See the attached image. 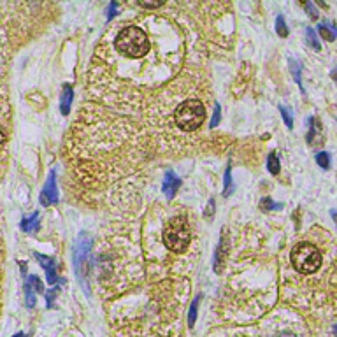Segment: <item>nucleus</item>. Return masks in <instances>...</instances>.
Instances as JSON below:
<instances>
[{"label": "nucleus", "mask_w": 337, "mask_h": 337, "mask_svg": "<svg viewBox=\"0 0 337 337\" xmlns=\"http://www.w3.org/2000/svg\"><path fill=\"white\" fill-rule=\"evenodd\" d=\"M116 49L130 58H141L149 51V42L146 33L139 26H126L116 37Z\"/></svg>", "instance_id": "f257e3e1"}, {"label": "nucleus", "mask_w": 337, "mask_h": 337, "mask_svg": "<svg viewBox=\"0 0 337 337\" xmlns=\"http://www.w3.org/2000/svg\"><path fill=\"white\" fill-rule=\"evenodd\" d=\"M163 239H165L167 248L174 253H183L186 246L190 244V228L188 223L181 216H174L169 220L165 230H163Z\"/></svg>", "instance_id": "f03ea898"}, {"label": "nucleus", "mask_w": 337, "mask_h": 337, "mask_svg": "<svg viewBox=\"0 0 337 337\" xmlns=\"http://www.w3.org/2000/svg\"><path fill=\"white\" fill-rule=\"evenodd\" d=\"M292 263L302 274H311V272L318 271V267L322 265V253L309 242H302L293 248Z\"/></svg>", "instance_id": "7ed1b4c3"}, {"label": "nucleus", "mask_w": 337, "mask_h": 337, "mask_svg": "<svg viewBox=\"0 0 337 337\" xmlns=\"http://www.w3.org/2000/svg\"><path fill=\"white\" fill-rule=\"evenodd\" d=\"M206 119V109L199 100H186L176 111V123L183 130H197Z\"/></svg>", "instance_id": "20e7f679"}, {"label": "nucleus", "mask_w": 337, "mask_h": 337, "mask_svg": "<svg viewBox=\"0 0 337 337\" xmlns=\"http://www.w3.org/2000/svg\"><path fill=\"white\" fill-rule=\"evenodd\" d=\"M90 249H92V239L86 232L79 233L78 241L74 244V271L79 278V283H81L83 288L88 290L86 286V267H88V256H90Z\"/></svg>", "instance_id": "39448f33"}, {"label": "nucleus", "mask_w": 337, "mask_h": 337, "mask_svg": "<svg viewBox=\"0 0 337 337\" xmlns=\"http://www.w3.org/2000/svg\"><path fill=\"white\" fill-rule=\"evenodd\" d=\"M58 202V190H56V172L51 171L48 174V179H46V185L41 192V204L44 208H49V206L56 204Z\"/></svg>", "instance_id": "423d86ee"}, {"label": "nucleus", "mask_w": 337, "mask_h": 337, "mask_svg": "<svg viewBox=\"0 0 337 337\" xmlns=\"http://www.w3.org/2000/svg\"><path fill=\"white\" fill-rule=\"evenodd\" d=\"M181 179L176 176V172H172V171H169L165 174V178H163V185H162V192H163V195L167 197V199L171 200L172 197L178 193V190L181 188Z\"/></svg>", "instance_id": "0eeeda50"}, {"label": "nucleus", "mask_w": 337, "mask_h": 337, "mask_svg": "<svg viewBox=\"0 0 337 337\" xmlns=\"http://www.w3.org/2000/svg\"><path fill=\"white\" fill-rule=\"evenodd\" d=\"M35 258H37V262L44 267L48 281L51 283V285H55V283L58 281V276H56V260L51 258V256L41 255V253H35Z\"/></svg>", "instance_id": "6e6552de"}, {"label": "nucleus", "mask_w": 337, "mask_h": 337, "mask_svg": "<svg viewBox=\"0 0 337 337\" xmlns=\"http://www.w3.org/2000/svg\"><path fill=\"white\" fill-rule=\"evenodd\" d=\"M39 226H41V215H39V211L32 213L30 216L21 220V230L26 233H35L39 230Z\"/></svg>", "instance_id": "1a4fd4ad"}, {"label": "nucleus", "mask_w": 337, "mask_h": 337, "mask_svg": "<svg viewBox=\"0 0 337 337\" xmlns=\"http://www.w3.org/2000/svg\"><path fill=\"white\" fill-rule=\"evenodd\" d=\"M7 146V126H5V114H4V100L0 99V158Z\"/></svg>", "instance_id": "9d476101"}, {"label": "nucleus", "mask_w": 337, "mask_h": 337, "mask_svg": "<svg viewBox=\"0 0 337 337\" xmlns=\"http://www.w3.org/2000/svg\"><path fill=\"white\" fill-rule=\"evenodd\" d=\"M72 97H74V90L71 85H65L62 90V100H60V109H62V114H69L71 112V106H72Z\"/></svg>", "instance_id": "9b49d317"}, {"label": "nucleus", "mask_w": 337, "mask_h": 337, "mask_svg": "<svg viewBox=\"0 0 337 337\" xmlns=\"http://www.w3.org/2000/svg\"><path fill=\"white\" fill-rule=\"evenodd\" d=\"M223 263H225V237L222 235V241H220L218 248H216V251H215V256H213V267H215L216 274L222 272Z\"/></svg>", "instance_id": "f8f14e48"}, {"label": "nucleus", "mask_w": 337, "mask_h": 337, "mask_svg": "<svg viewBox=\"0 0 337 337\" xmlns=\"http://www.w3.org/2000/svg\"><path fill=\"white\" fill-rule=\"evenodd\" d=\"M318 32H320V35L329 42L336 41V37H337V26L334 25L332 21H322L318 25Z\"/></svg>", "instance_id": "ddd939ff"}, {"label": "nucleus", "mask_w": 337, "mask_h": 337, "mask_svg": "<svg viewBox=\"0 0 337 337\" xmlns=\"http://www.w3.org/2000/svg\"><path fill=\"white\" fill-rule=\"evenodd\" d=\"M235 190L233 186V179H232V165L230 162L226 163V169H225V178H223V197H230Z\"/></svg>", "instance_id": "4468645a"}, {"label": "nucleus", "mask_w": 337, "mask_h": 337, "mask_svg": "<svg viewBox=\"0 0 337 337\" xmlns=\"http://www.w3.org/2000/svg\"><path fill=\"white\" fill-rule=\"evenodd\" d=\"M267 169L271 172L272 176H278L279 174V169H281V163H279V158L276 153H271V155L267 156Z\"/></svg>", "instance_id": "2eb2a0df"}, {"label": "nucleus", "mask_w": 337, "mask_h": 337, "mask_svg": "<svg viewBox=\"0 0 337 337\" xmlns=\"http://www.w3.org/2000/svg\"><path fill=\"white\" fill-rule=\"evenodd\" d=\"M290 69H292V74H293V78H295L297 85H299L300 92L304 93V86H302V79H300V71H302V67H300V63L297 62V60H292V58H290Z\"/></svg>", "instance_id": "dca6fc26"}, {"label": "nucleus", "mask_w": 337, "mask_h": 337, "mask_svg": "<svg viewBox=\"0 0 337 337\" xmlns=\"http://www.w3.org/2000/svg\"><path fill=\"white\" fill-rule=\"evenodd\" d=\"M283 204H278V202H272L269 197H265V199H262V202H260V209L262 211H278V209H281Z\"/></svg>", "instance_id": "f3484780"}, {"label": "nucleus", "mask_w": 337, "mask_h": 337, "mask_svg": "<svg viewBox=\"0 0 337 337\" xmlns=\"http://www.w3.org/2000/svg\"><path fill=\"white\" fill-rule=\"evenodd\" d=\"M306 37H308V42L311 44V48L313 49H316V51H320V42H318V37H316V32H315V28H311V26H308L306 28Z\"/></svg>", "instance_id": "a211bd4d"}, {"label": "nucleus", "mask_w": 337, "mask_h": 337, "mask_svg": "<svg viewBox=\"0 0 337 337\" xmlns=\"http://www.w3.org/2000/svg\"><path fill=\"white\" fill-rule=\"evenodd\" d=\"M276 32H278L279 37H288V26H286V21L283 16L276 18Z\"/></svg>", "instance_id": "6ab92c4d"}, {"label": "nucleus", "mask_w": 337, "mask_h": 337, "mask_svg": "<svg viewBox=\"0 0 337 337\" xmlns=\"http://www.w3.org/2000/svg\"><path fill=\"white\" fill-rule=\"evenodd\" d=\"M199 300H200V297H197V299L192 302V306H190V313H188V325L190 327H193V325H195V322H197V309H199Z\"/></svg>", "instance_id": "aec40b11"}, {"label": "nucleus", "mask_w": 337, "mask_h": 337, "mask_svg": "<svg viewBox=\"0 0 337 337\" xmlns=\"http://www.w3.org/2000/svg\"><path fill=\"white\" fill-rule=\"evenodd\" d=\"M316 163H318L322 169H330V153L320 151L318 155H316Z\"/></svg>", "instance_id": "412c9836"}, {"label": "nucleus", "mask_w": 337, "mask_h": 337, "mask_svg": "<svg viewBox=\"0 0 337 337\" xmlns=\"http://www.w3.org/2000/svg\"><path fill=\"white\" fill-rule=\"evenodd\" d=\"M279 112H281V116H283V119H285L286 126H288V128H293V114H292V109H290V108H285V106H281V108H279Z\"/></svg>", "instance_id": "4be33fe9"}, {"label": "nucleus", "mask_w": 337, "mask_h": 337, "mask_svg": "<svg viewBox=\"0 0 337 337\" xmlns=\"http://www.w3.org/2000/svg\"><path fill=\"white\" fill-rule=\"evenodd\" d=\"M25 299H26V306H28L30 309L35 306V295H33V288L30 283H26L25 285Z\"/></svg>", "instance_id": "5701e85b"}, {"label": "nucleus", "mask_w": 337, "mask_h": 337, "mask_svg": "<svg viewBox=\"0 0 337 337\" xmlns=\"http://www.w3.org/2000/svg\"><path fill=\"white\" fill-rule=\"evenodd\" d=\"M308 123H309V132H308V137L306 139H308V142H311L313 144V142H315V135H316V128H318V125H316V119L313 118V116L308 119Z\"/></svg>", "instance_id": "b1692460"}, {"label": "nucleus", "mask_w": 337, "mask_h": 337, "mask_svg": "<svg viewBox=\"0 0 337 337\" xmlns=\"http://www.w3.org/2000/svg\"><path fill=\"white\" fill-rule=\"evenodd\" d=\"M28 283H30V285H32V288L35 290V292H37V293H42V292H44V288H42V281L37 278V276H30V278H28Z\"/></svg>", "instance_id": "393cba45"}, {"label": "nucleus", "mask_w": 337, "mask_h": 337, "mask_svg": "<svg viewBox=\"0 0 337 337\" xmlns=\"http://www.w3.org/2000/svg\"><path fill=\"white\" fill-rule=\"evenodd\" d=\"M220 119H222V108L218 104L215 106V112H213V118H211V128L220 125Z\"/></svg>", "instance_id": "a878e982"}, {"label": "nucleus", "mask_w": 337, "mask_h": 337, "mask_svg": "<svg viewBox=\"0 0 337 337\" xmlns=\"http://www.w3.org/2000/svg\"><path fill=\"white\" fill-rule=\"evenodd\" d=\"M306 11H308L309 14H311V18H313V19H316V18H318V11H316V7H315V4H313V2H309V4H306Z\"/></svg>", "instance_id": "bb28decb"}, {"label": "nucleus", "mask_w": 337, "mask_h": 337, "mask_svg": "<svg viewBox=\"0 0 337 337\" xmlns=\"http://www.w3.org/2000/svg\"><path fill=\"white\" fill-rule=\"evenodd\" d=\"M56 292H58V288H53V290H49L48 292V295H46V299H48V308H51L53 306V300H55V297H56Z\"/></svg>", "instance_id": "cd10ccee"}, {"label": "nucleus", "mask_w": 337, "mask_h": 337, "mask_svg": "<svg viewBox=\"0 0 337 337\" xmlns=\"http://www.w3.org/2000/svg\"><path fill=\"white\" fill-rule=\"evenodd\" d=\"M116 9H118V4H116V2H112V4H109V7H108V19H111L112 16H114Z\"/></svg>", "instance_id": "c85d7f7f"}, {"label": "nucleus", "mask_w": 337, "mask_h": 337, "mask_svg": "<svg viewBox=\"0 0 337 337\" xmlns=\"http://www.w3.org/2000/svg\"><path fill=\"white\" fill-rule=\"evenodd\" d=\"M142 7H148V9H155V7H160V5H163V2H141Z\"/></svg>", "instance_id": "c756f323"}, {"label": "nucleus", "mask_w": 337, "mask_h": 337, "mask_svg": "<svg viewBox=\"0 0 337 337\" xmlns=\"http://www.w3.org/2000/svg\"><path fill=\"white\" fill-rule=\"evenodd\" d=\"M213 213H215V200H211V202L208 204V209H206V218L213 216Z\"/></svg>", "instance_id": "7c9ffc66"}, {"label": "nucleus", "mask_w": 337, "mask_h": 337, "mask_svg": "<svg viewBox=\"0 0 337 337\" xmlns=\"http://www.w3.org/2000/svg\"><path fill=\"white\" fill-rule=\"evenodd\" d=\"M330 76H332V79L337 83V67H336V69H332V72H330Z\"/></svg>", "instance_id": "2f4dec72"}, {"label": "nucleus", "mask_w": 337, "mask_h": 337, "mask_svg": "<svg viewBox=\"0 0 337 337\" xmlns=\"http://www.w3.org/2000/svg\"><path fill=\"white\" fill-rule=\"evenodd\" d=\"M278 337H297L295 334H288V332H285V334H279Z\"/></svg>", "instance_id": "473e14b6"}, {"label": "nucleus", "mask_w": 337, "mask_h": 337, "mask_svg": "<svg viewBox=\"0 0 337 337\" xmlns=\"http://www.w3.org/2000/svg\"><path fill=\"white\" fill-rule=\"evenodd\" d=\"M12 337H25L23 334H16V336H12Z\"/></svg>", "instance_id": "72a5a7b5"}, {"label": "nucleus", "mask_w": 337, "mask_h": 337, "mask_svg": "<svg viewBox=\"0 0 337 337\" xmlns=\"http://www.w3.org/2000/svg\"><path fill=\"white\" fill-rule=\"evenodd\" d=\"M334 332H336V336H337V325H336V327H334Z\"/></svg>", "instance_id": "f704fd0d"}]
</instances>
